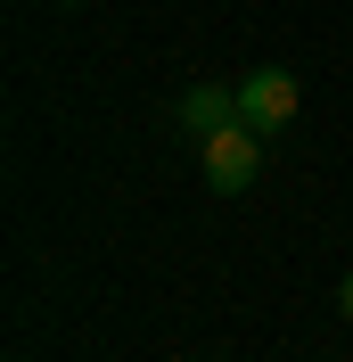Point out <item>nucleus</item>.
<instances>
[{"instance_id": "1", "label": "nucleus", "mask_w": 353, "mask_h": 362, "mask_svg": "<svg viewBox=\"0 0 353 362\" xmlns=\"http://www.w3.org/2000/svg\"><path fill=\"white\" fill-rule=\"evenodd\" d=\"M198 157H205V189H214V198H239L246 181L263 173V132L222 124V132H205V140H198Z\"/></svg>"}, {"instance_id": "2", "label": "nucleus", "mask_w": 353, "mask_h": 362, "mask_svg": "<svg viewBox=\"0 0 353 362\" xmlns=\"http://www.w3.org/2000/svg\"><path fill=\"white\" fill-rule=\"evenodd\" d=\"M239 124H246V132H287V124H296V74H287V66H255V74H246V83H239Z\"/></svg>"}, {"instance_id": "3", "label": "nucleus", "mask_w": 353, "mask_h": 362, "mask_svg": "<svg viewBox=\"0 0 353 362\" xmlns=\"http://www.w3.org/2000/svg\"><path fill=\"white\" fill-rule=\"evenodd\" d=\"M222 124H239V83H198L181 90V132H222Z\"/></svg>"}, {"instance_id": "4", "label": "nucleus", "mask_w": 353, "mask_h": 362, "mask_svg": "<svg viewBox=\"0 0 353 362\" xmlns=\"http://www.w3.org/2000/svg\"><path fill=\"white\" fill-rule=\"evenodd\" d=\"M337 305H345V321H353V272H345V288H337Z\"/></svg>"}, {"instance_id": "5", "label": "nucleus", "mask_w": 353, "mask_h": 362, "mask_svg": "<svg viewBox=\"0 0 353 362\" xmlns=\"http://www.w3.org/2000/svg\"><path fill=\"white\" fill-rule=\"evenodd\" d=\"M66 8H83V0H66Z\"/></svg>"}]
</instances>
